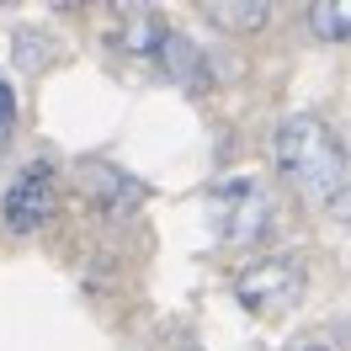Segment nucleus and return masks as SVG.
Instances as JSON below:
<instances>
[{"instance_id":"8","label":"nucleus","mask_w":351,"mask_h":351,"mask_svg":"<svg viewBox=\"0 0 351 351\" xmlns=\"http://www.w3.org/2000/svg\"><path fill=\"white\" fill-rule=\"evenodd\" d=\"M308 27L325 43H351V0H319V5H308Z\"/></svg>"},{"instance_id":"9","label":"nucleus","mask_w":351,"mask_h":351,"mask_svg":"<svg viewBox=\"0 0 351 351\" xmlns=\"http://www.w3.org/2000/svg\"><path fill=\"white\" fill-rule=\"evenodd\" d=\"M16 133V90H11V80L0 75V144Z\"/></svg>"},{"instance_id":"2","label":"nucleus","mask_w":351,"mask_h":351,"mask_svg":"<svg viewBox=\"0 0 351 351\" xmlns=\"http://www.w3.org/2000/svg\"><path fill=\"white\" fill-rule=\"evenodd\" d=\"M208 213L223 245H256L271 229V192L256 176H229L208 192Z\"/></svg>"},{"instance_id":"5","label":"nucleus","mask_w":351,"mask_h":351,"mask_svg":"<svg viewBox=\"0 0 351 351\" xmlns=\"http://www.w3.org/2000/svg\"><path fill=\"white\" fill-rule=\"evenodd\" d=\"M154 59H160V69L171 75L176 86H186V90H208L213 86V64H208V53H202L186 32H165L160 48H154Z\"/></svg>"},{"instance_id":"7","label":"nucleus","mask_w":351,"mask_h":351,"mask_svg":"<svg viewBox=\"0 0 351 351\" xmlns=\"http://www.w3.org/2000/svg\"><path fill=\"white\" fill-rule=\"evenodd\" d=\"M266 16H271V5H261V0H213L208 5V22L223 32H256V27H266Z\"/></svg>"},{"instance_id":"1","label":"nucleus","mask_w":351,"mask_h":351,"mask_svg":"<svg viewBox=\"0 0 351 351\" xmlns=\"http://www.w3.org/2000/svg\"><path fill=\"white\" fill-rule=\"evenodd\" d=\"M271 149H277V171H282L308 202H319V208L335 213V208L351 197V154H346V144L335 138V128L319 123L314 112L282 117Z\"/></svg>"},{"instance_id":"3","label":"nucleus","mask_w":351,"mask_h":351,"mask_svg":"<svg viewBox=\"0 0 351 351\" xmlns=\"http://www.w3.org/2000/svg\"><path fill=\"white\" fill-rule=\"evenodd\" d=\"M308 287V266L304 256H261V261H250L234 271V298H240L250 314H282L304 298Z\"/></svg>"},{"instance_id":"10","label":"nucleus","mask_w":351,"mask_h":351,"mask_svg":"<svg viewBox=\"0 0 351 351\" xmlns=\"http://www.w3.org/2000/svg\"><path fill=\"white\" fill-rule=\"evenodd\" d=\"M282 351H325V346H282Z\"/></svg>"},{"instance_id":"4","label":"nucleus","mask_w":351,"mask_h":351,"mask_svg":"<svg viewBox=\"0 0 351 351\" xmlns=\"http://www.w3.org/2000/svg\"><path fill=\"white\" fill-rule=\"evenodd\" d=\"M53 213H59V171L48 160H27L0 197V223L11 234H38Z\"/></svg>"},{"instance_id":"6","label":"nucleus","mask_w":351,"mask_h":351,"mask_svg":"<svg viewBox=\"0 0 351 351\" xmlns=\"http://www.w3.org/2000/svg\"><path fill=\"white\" fill-rule=\"evenodd\" d=\"M86 186H90V197H96V208L112 213V219H123L128 208L144 202V186L128 171H112V165H86Z\"/></svg>"}]
</instances>
